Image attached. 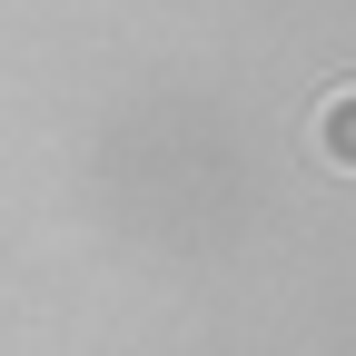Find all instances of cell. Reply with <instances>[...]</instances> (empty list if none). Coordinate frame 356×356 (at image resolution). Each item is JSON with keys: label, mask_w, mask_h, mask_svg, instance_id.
<instances>
[{"label": "cell", "mask_w": 356, "mask_h": 356, "mask_svg": "<svg viewBox=\"0 0 356 356\" xmlns=\"http://www.w3.org/2000/svg\"><path fill=\"white\" fill-rule=\"evenodd\" d=\"M307 149H317L337 178H356V79L317 99V119H307Z\"/></svg>", "instance_id": "1"}]
</instances>
